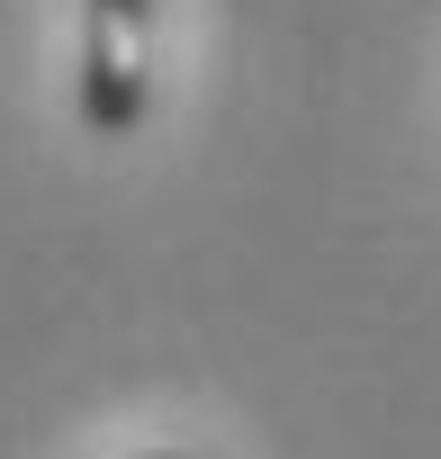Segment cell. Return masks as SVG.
I'll list each match as a JSON object with an SVG mask.
<instances>
[{"label": "cell", "instance_id": "7a4b0ae2", "mask_svg": "<svg viewBox=\"0 0 441 459\" xmlns=\"http://www.w3.org/2000/svg\"><path fill=\"white\" fill-rule=\"evenodd\" d=\"M135 459H189V450H135Z\"/></svg>", "mask_w": 441, "mask_h": 459}, {"label": "cell", "instance_id": "6da1fadb", "mask_svg": "<svg viewBox=\"0 0 441 459\" xmlns=\"http://www.w3.org/2000/svg\"><path fill=\"white\" fill-rule=\"evenodd\" d=\"M73 108L91 135H135L153 108V0H82Z\"/></svg>", "mask_w": 441, "mask_h": 459}]
</instances>
